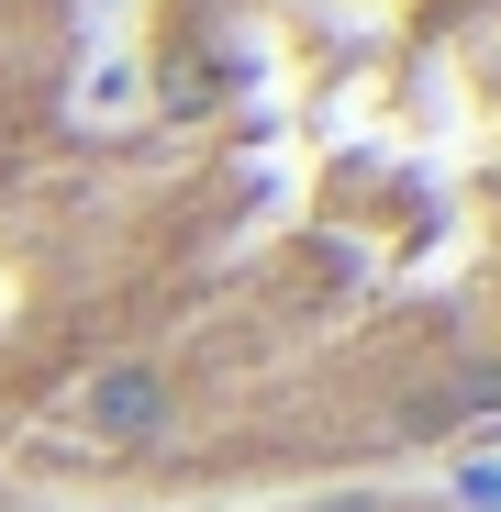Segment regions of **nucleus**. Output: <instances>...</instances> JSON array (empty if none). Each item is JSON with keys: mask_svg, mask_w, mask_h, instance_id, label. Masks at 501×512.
I'll list each match as a JSON object with an SVG mask.
<instances>
[{"mask_svg": "<svg viewBox=\"0 0 501 512\" xmlns=\"http://www.w3.org/2000/svg\"><path fill=\"white\" fill-rule=\"evenodd\" d=\"M123 346L23 490L201 512L501 435V0H134Z\"/></svg>", "mask_w": 501, "mask_h": 512, "instance_id": "obj_1", "label": "nucleus"}, {"mask_svg": "<svg viewBox=\"0 0 501 512\" xmlns=\"http://www.w3.org/2000/svg\"><path fill=\"white\" fill-rule=\"evenodd\" d=\"M123 134L90 0H0V479L123 346Z\"/></svg>", "mask_w": 501, "mask_h": 512, "instance_id": "obj_2", "label": "nucleus"}, {"mask_svg": "<svg viewBox=\"0 0 501 512\" xmlns=\"http://www.w3.org/2000/svg\"><path fill=\"white\" fill-rule=\"evenodd\" d=\"M0 512H90V501H56V490L0 479ZM201 512H468V501L457 490H424V479H334V490H257V501H201Z\"/></svg>", "mask_w": 501, "mask_h": 512, "instance_id": "obj_3", "label": "nucleus"}]
</instances>
